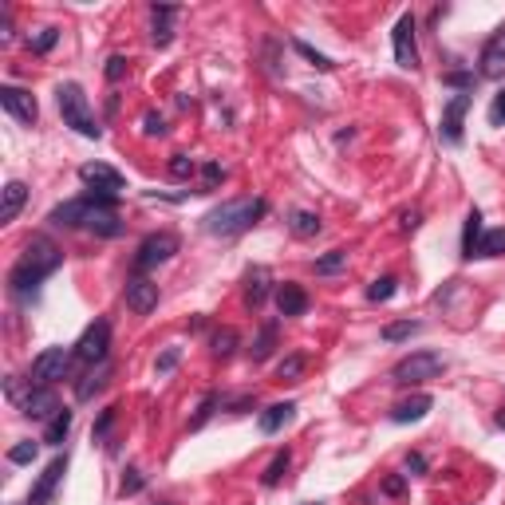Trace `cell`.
I'll return each mask as SVG.
<instances>
[{
  "label": "cell",
  "mask_w": 505,
  "mask_h": 505,
  "mask_svg": "<svg viewBox=\"0 0 505 505\" xmlns=\"http://www.w3.org/2000/svg\"><path fill=\"white\" fill-rule=\"evenodd\" d=\"M60 265H63V249L51 237H32L24 245V257L16 260L13 272H8V292L16 300H36L40 284L48 281Z\"/></svg>",
  "instance_id": "obj_1"
},
{
  "label": "cell",
  "mask_w": 505,
  "mask_h": 505,
  "mask_svg": "<svg viewBox=\"0 0 505 505\" xmlns=\"http://www.w3.org/2000/svg\"><path fill=\"white\" fill-rule=\"evenodd\" d=\"M265 213H269V201L265 197H229V201H222L217 210H210L201 217V229L213 237H241Z\"/></svg>",
  "instance_id": "obj_2"
},
{
  "label": "cell",
  "mask_w": 505,
  "mask_h": 505,
  "mask_svg": "<svg viewBox=\"0 0 505 505\" xmlns=\"http://www.w3.org/2000/svg\"><path fill=\"white\" fill-rule=\"evenodd\" d=\"M56 103H60L63 126H72L75 135H83V138H103V126L95 123V115L87 107V95L79 83H60L56 87Z\"/></svg>",
  "instance_id": "obj_3"
},
{
  "label": "cell",
  "mask_w": 505,
  "mask_h": 505,
  "mask_svg": "<svg viewBox=\"0 0 505 505\" xmlns=\"http://www.w3.org/2000/svg\"><path fill=\"white\" fill-rule=\"evenodd\" d=\"M442 371H446V359L438 351H411V356H403L391 367V383H399V387H419V383L438 379Z\"/></svg>",
  "instance_id": "obj_4"
},
{
  "label": "cell",
  "mask_w": 505,
  "mask_h": 505,
  "mask_svg": "<svg viewBox=\"0 0 505 505\" xmlns=\"http://www.w3.org/2000/svg\"><path fill=\"white\" fill-rule=\"evenodd\" d=\"M72 363H75V351H67V347H44V351L32 359L28 383H32V387H56L60 379L72 375Z\"/></svg>",
  "instance_id": "obj_5"
},
{
  "label": "cell",
  "mask_w": 505,
  "mask_h": 505,
  "mask_svg": "<svg viewBox=\"0 0 505 505\" xmlns=\"http://www.w3.org/2000/svg\"><path fill=\"white\" fill-rule=\"evenodd\" d=\"M182 249V241H178V233H170V229H162V233H150L142 245H138L135 260H131V269L138 272V276H147L150 269H158V265H166V260L174 257Z\"/></svg>",
  "instance_id": "obj_6"
},
{
  "label": "cell",
  "mask_w": 505,
  "mask_h": 505,
  "mask_svg": "<svg viewBox=\"0 0 505 505\" xmlns=\"http://www.w3.org/2000/svg\"><path fill=\"white\" fill-rule=\"evenodd\" d=\"M72 351H75V359H79L83 367H103L107 356H111V324L95 320L83 336H79V344H75Z\"/></svg>",
  "instance_id": "obj_7"
},
{
  "label": "cell",
  "mask_w": 505,
  "mask_h": 505,
  "mask_svg": "<svg viewBox=\"0 0 505 505\" xmlns=\"http://www.w3.org/2000/svg\"><path fill=\"white\" fill-rule=\"evenodd\" d=\"M79 182L91 185L95 197H119L126 178L115 170V166H107V162H83V166H79Z\"/></svg>",
  "instance_id": "obj_8"
},
{
  "label": "cell",
  "mask_w": 505,
  "mask_h": 505,
  "mask_svg": "<svg viewBox=\"0 0 505 505\" xmlns=\"http://www.w3.org/2000/svg\"><path fill=\"white\" fill-rule=\"evenodd\" d=\"M470 103H474V95H450L442 103V119H438V138H442L446 147H462V119H466Z\"/></svg>",
  "instance_id": "obj_9"
},
{
  "label": "cell",
  "mask_w": 505,
  "mask_h": 505,
  "mask_svg": "<svg viewBox=\"0 0 505 505\" xmlns=\"http://www.w3.org/2000/svg\"><path fill=\"white\" fill-rule=\"evenodd\" d=\"M391 44H395V63L403 72H419V44H415V16L403 13L399 24L391 32Z\"/></svg>",
  "instance_id": "obj_10"
},
{
  "label": "cell",
  "mask_w": 505,
  "mask_h": 505,
  "mask_svg": "<svg viewBox=\"0 0 505 505\" xmlns=\"http://www.w3.org/2000/svg\"><path fill=\"white\" fill-rule=\"evenodd\" d=\"M60 411L63 407H60V399H56V391H51V387H32V383H28V395L20 399V415H24V419L51 422Z\"/></svg>",
  "instance_id": "obj_11"
},
{
  "label": "cell",
  "mask_w": 505,
  "mask_h": 505,
  "mask_svg": "<svg viewBox=\"0 0 505 505\" xmlns=\"http://www.w3.org/2000/svg\"><path fill=\"white\" fill-rule=\"evenodd\" d=\"M123 296H126V308L135 312V316H147V312L158 308V284L150 281V276H138V272H131V276H126Z\"/></svg>",
  "instance_id": "obj_12"
},
{
  "label": "cell",
  "mask_w": 505,
  "mask_h": 505,
  "mask_svg": "<svg viewBox=\"0 0 505 505\" xmlns=\"http://www.w3.org/2000/svg\"><path fill=\"white\" fill-rule=\"evenodd\" d=\"M478 79H505V24L478 51Z\"/></svg>",
  "instance_id": "obj_13"
},
{
  "label": "cell",
  "mask_w": 505,
  "mask_h": 505,
  "mask_svg": "<svg viewBox=\"0 0 505 505\" xmlns=\"http://www.w3.org/2000/svg\"><path fill=\"white\" fill-rule=\"evenodd\" d=\"M0 107L13 115V119H20V123H36L40 119V107H36V95L32 91H24V87H13V83H4L0 87Z\"/></svg>",
  "instance_id": "obj_14"
},
{
  "label": "cell",
  "mask_w": 505,
  "mask_h": 505,
  "mask_svg": "<svg viewBox=\"0 0 505 505\" xmlns=\"http://www.w3.org/2000/svg\"><path fill=\"white\" fill-rule=\"evenodd\" d=\"M63 474H67V454H60L56 462H48V470L40 474V481L32 486V493H28V505H48L51 493H56V486L63 481Z\"/></svg>",
  "instance_id": "obj_15"
},
{
  "label": "cell",
  "mask_w": 505,
  "mask_h": 505,
  "mask_svg": "<svg viewBox=\"0 0 505 505\" xmlns=\"http://www.w3.org/2000/svg\"><path fill=\"white\" fill-rule=\"evenodd\" d=\"M269 296H276V288H272V272L265 269V265H253V269L245 272V308L257 312Z\"/></svg>",
  "instance_id": "obj_16"
},
{
  "label": "cell",
  "mask_w": 505,
  "mask_h": 505,
  "mask_svg": "<svg viewBox=\"0 0 505 505\" xmlns=\"http://www.w3.org/2000/svg\"><path fill=\"white\" fill-rule=\"evenodd\" d=\"M276 312H281V316H304V312H308V292H304L296 281L276 284Z\"/></svg>",
  "instance_id": "obj_17"
},
{
  "label": "cell",
  "mask_w": 505,
  "mask_h": 505,
  "mask_svg": "<svg viewBox=\"0 0 505 505\" xmlns=\"http://www.w3.org/2000/svg\"><path fill=\"white\" fill-rule=\"evenodd\" d=\"M434 407L431 395H411L407 403H399V407L391 411V422H399V427H407V422H419L427 419V411Z\"/></svg>",
  "instance_id": "obj_18"
},
{
  "label": "cell",
  "mask_w": 505,
  "mask_h": 505,
  "mask_svg": "<svg viewBox=\"0 0 505 505\" xmlns=\"http://www.w3.org/2000/svg\"><path fill=\"white\" fill-rule=\"evenodd\" d=\"M292 415H296V403H272V407H265V411L257 415L260 434H276L284 422H292Z\"/></svg>",
  "instance_id": "obj_19"
},
{
  "label": "cell",
  "mask_w": 505,
  "mask_h": 505,
  "mask_svg": "<svg viewBox=\"0 0 505 505\" xmlns=\"http://www.w3.org/2000/svg\"><path fill=\"white\" fill-rule=\"evenodd\" d=\"M24 201H28V185L24 182H8V185H4V201H0V225L16 222V213L24 210Z\"/></svg>",
  "instance_id": "obj_20"
},
{
  "label": "cell",
  "mask_w": 505,
  "mask_h": 505,
  "mask_svg": "<svg viewBox=\"0 0 505 505\" xmlns=\"http://www.w3.org/2000/svg\"><path fill=\"white\" fill-rule=\"evenodd\" d=\"M276 332H281V324H276V320H265V324H260L257 340H253V347H249L253 363H265V359L276 351Z\"/></svg>",
  "instance_id": "obj_21"
},
{
  "label": "cell",
  "mask_w": 505,
  "mask_h": 505,
  "mask_svg": "<svg viewBox=\"0 0 505 505\" xmlns=\"http://www.w3.org/2000/svg\"><path fill=\"white\" fill-rule=\"evenodd\" d=\"M481 233H486V225H481V213H478V210H470V213H466V229H462V260H474V257H478Z\"/></svg>",
  "instance_id": "obj_22"
},
{
  "label": "cell",
  "mask_w": 505,
  "mask_h": 505,
  "mask_svg": "<svg viewBox=\"0 0 505 505\" xmlns=\"http://www.w3.org/2000/svg\"><path fill=\"white\" fill-rule=\"evenodd\" d=\"M288 466H292V450L284 446V450H276V454H272V462H269V466H265V474H260V486H265V490H272V486H281V481H284V474H288Z\"/></svg>",
  "instance_id": "obj_23"
},
{
  "label": "cell",
  "mask_w": 505,
  "mask_h": 505,
  "mask_svg": "<svg viewBox=\"0 0 505 505\" xmlns=\"http://www.w3.org/2000/svg\"><path fill=\"white\" fill-rule=\"evenodd\" d=\"M288 229H292L296 237H304V241H308V237L320 233L324 225H320V217H316L312 210H292V213H288Z\"/></svg>",
  "instance_id": "obj_24"
},
{
  "label": "cell",
  "mask_w": 505,
  "mask_h": 505,
  "mask_svg": "<svg viewBox=\"0 0 505 505\" xmlns=\"http://www.w3.org/2000/svg\"><path fill=\"white\" fill-rule=\"evenodd\" d=\"M107 375H111V367L103 363V367H99V371H91L87 379H79V383H75V399H79V403H87V399H95V395L103 391V387H107Z\"/></svg>",
  "instance_id": "obj_25"
},
{
  "label": "cell",
  "mask_w": 505,
  "mask_h": 505,
  "mask_svg": "<svg viewBox=\"0 0 505 505\" xmlns=\"http://www.w3.org/2000/svg\"><path fill=\"white\" fill-rule=\"evenodd\" d=\"M422 324L419 320H395V324H383L379 340L383 344H403V340H411V336H419Z\"/></svg>",
  "instance_id": "obj_26"
},
{
  "label": "cell",
  "mask_w": 505,
  "mask_h": 505,
  "mask_svg": "<svg viewBox=\"0 0 505 505\" xmlns=\"http://www.w3.org/2000/svg\"><path fill=\"white\" fill-rule=\"evenodd\" d=\"M237 344H241V340H237L233 328H222V332H213V340H210V356L213 359H229L237 351Z\"/></svg>",
  "instance_id": "obj_27"
},
{
  "label": "cell",
  "mask_w": 505,
  "mask_h": 505,
  "mask_svg": "<svg viewBox=\"0 0 505 505\" xmlns=\"http://www.w3.org/2000/svg\"><path fill=\"white\" fill-rule=\"evenodd\" d=\"M292 51H296V56H304V60H308L312 67H316V72H332V67H336V63L328 60L324 51H316V48L308 44V40H300V36H292Z\"/></svg>",
  "instance_id": "obj_28"
},
{
  "label": "cell",
  "mask_w": 505,
  "mask_h": 505,
  "mask_svg": "<svg viewBox=\"0 0 505 505\" xmlns=\"http://www.w3.org/2000/svg\"><path fill=\"white\" fill-rule=\"evenodd\" d=\"M67 431H72V411L63 407L60 415H56V419L48 422V431H44V442H48V446H63Z\"/></svg>",
  "instance_id": "obj_29"
},
{
  "label": "cell",
  "mask_w": 505,
  "mask_h": 505,
  "mask_svg": "<svg viewBox=\"0 0 505 505\" xmlns=\"http://www.w3.org/2000/svg\"><path fill=\"white\" fill-rule=\"evenodd\" d=\"M478 257H505V225H497V229H486V233H481Z\"/></svg>",
  "instance_id": "obj_30"
},
{
  "label": "cell",
  "mask_w": 505,
  "mask_h": 505,
  "mask_svg": "<svg viewBox=\"0 0 505 505\" xmlns=\"http://www.w3.org/2000/svg\"><path fill=\"white\" fill-rule=\"evenodd\" d=\"M344 265H347V249H328L324 257H316L312 269H316V276H332V272H340Z\"/></svg>",
  "instance_id": "obj_31"
},
{
  "label": "cell",
  "mask_w": 505,
  "mask_h": 505,
  "mask_svg": "<svg viewBox=\"0 0 505 505\" xmlns=\"http://www.w3.org/2000/svg\"><path fill=\"white\" fill-rule=\"evenodd\" d=\"M217 407H222V395L210 391L206 399H201V403H197V415L190 419V431H201V427H206V422H210L213 415H217Z\"/></svg>",
  "instance_id": "obj_32"
},
{
  "label": "cell",
  "mask_w": 505,
  "mask_h": 505,
  "mask_svg": "<svg viewBox=\"0 0 505 505\" xmlns=\"http://www.w3.org/2000/svg\"><path fill=\"white\" fill-rule=\"evenodd\" d=\"M56 40H60V28H40V32L28 36V51H32V56H48V51L56 48Z\"/></svg>",
  "instance_id": "obj_33"
},
{
  "label": "cell",
  "mask_w": 505,
  "mask_h": 505,
  "mask_svg": "<svg viewBox=\"0 0 505 505\" xmlns=\"http://www.w3.org/2000/svg\"><path fill=\"white\" fill-rule=\"evenodd\" d=\"M225 182V170H222V162H201V185H197V194H213L217 185Z\"/></svg>",
  "instance_id": "obj_34"
},
{
  "label": "cell",
  "mask_w": 505,
  "mask_h": 505,
  "mask_svg": "<svg viewBox=\"0 0 505 505\" xmlns=\"http://www.w3.org/2000/svg\"><path fill=\"white\" fill-rule=\"evenodd\" d=\"M304 367H308L304 351H292V356H284L281 363H276V379H300V375H304Z\"/></svg>",
  "instance_id": "obj_35"
},
{
  "label": "cell",
  "mask_w": 505,
  "mask_h": 505,
  "mask_svg": "<svg viewBox=\"0 0 505 505\" xmlns=\"http://www.w3.org/2000/svg\"><path fill=\"white\" fill-rule=\"evenodd\" d=\"M395 292H399V281H395V276H379V281H371L367 300H371V304H387Z\"/></svg>",
  "instance_id": "obj_36"
},
{
  "label": "cell",
  "mask_w": 505,
  "mask_h": 505,
  "mask_svg": "<svg viewBox=\"0 0 505 505\" xmlns=\"http://www.w3.org/2000/svg\"><path fill=\"white\" fill-rule=\"evenodd\" d=\"M442 83L454 87L458 95H474V87H478V72H446Z\"/></svg>",
  "instance_id": "obj_37"
},
{
  "label": "cell",
  "mask_w": 505,
  "mask_h": 505,
  "mask_svg": "<svg viewBox=\"0 0 505 505\" xmlns=\"http://www.w3.org/2000/svg\"><path fill=\"white\" fill-rule=\"evenodd\" d=\"M197 170H201V162L190 158V154H174V158H170V174L178 178V182H190Z\"/></svg>",
  "instance_id": "obj_38"
},
{
  "label": "cell",
  "mask_w": 505,
  "mask_h": 505,
  "mask_svg": "<svg viewBox=\"0 0 505 505\" xmlns=\"http://www.w3.org/2000/svg\"><path fill=\"white\" fill-rule=\"evenodd\" d=\"M111 427H115V407H103L99 411V419H95V427H91V442H107Z\"/></svg>",
  "instance_id": "obj_39"
},
{
  "label": "cell",
  "mask_w": 505,
  "mask_h": 505,
  "mask_svg": "<svg viewBox=\"0 0 505 505\" xmlns=\"http://www.w3.org/2000/svg\"><path fill=\"white\" fill-rule=\"evenodd\" d=\"M147 490V478H142V470L138 466H131L123 474V486H119V493H123V497H135V493H142Z\"/></svg>",
  "instance_id": "obj_40"
},
{
  "label": "cell",
  "mask_w": 505,
  "mask_h": 505,
  "mask_svg": "<svg viewBox=\"0 0 505 505\" xmlns=\"http://www.w3.org/2000/svg\"><path fill=\"white\" fill-rule=\"evenodd\" d=\"M36 454H40L36 442H16L13 450H8V462H13V466H28V462H36Z\"/></svg>",
  "instance_id": "obj_41"
},
{
  "label": "cell",
  "mask_w": 505,
  "mask_h": 505,
  "mask_svg": "<svg viewBox=\"0 0 505 505\" xmlns=\"http://www.w3.org/2000/svg\"><path fill=\"white\" fill-rule=\"evenodd\" d=\"M178 363H182V347H166V351L154 359V375H170Z\"/></svg>",
  "instance_id": "obj_42"
},
{
  "label": "cell",
  "mask_w": 505,
  "mask_h": 505,
  "mask_svg": "<svg viewBox=\"0 0 505 505\" xmlns=\"http://www.w3.org/2000/svg\"><path fill=\"white\" fill-rule=\"evenodd\" d=\"M142 135H147V138H162V135H166V119H162L158 111H147V115H142Z\"/></svg>",
  "instance_id": "obj_43"
},
{
  "label": "cell",
  "mask_w": 505,
  "mask_h": 505,
  "mask_svg": "<svg viewBox=\"0 0 505 505\" xmlns=\"http://www.w3.org/2000/svg\"><path fill=\"white\" fill-rule=\"evenodd\" d=\"M103 75H107V83H123V75H126V56H111V60H107V67H103Z\"/></svg>",
  "instance_id": "obj_44"
},
{
  "label": "cell",
  "mask_w": 505,
  "mask_h": 505,
  "mask_svg": "<svg viewBox=\"0 0 505 505\" xmlns=\"http://www.w3.org/2000/svg\"><path fill=\"white\" fill-rule=\"evenodd\" d=\"M379 490L387 493V497H403V493H407V478H403V474H387Z\"/></svg>",
  "instance_id": "obj_45"
},
{
  "label": "cell",
  "mask_w": 505,
  "mask_h": 505,
  "mask_svg": "<svg viewBox=\"0 0 505 505\" xmlns=\"http://www.w3.org/2000/svg\"><path fill=\"white\" fill-rule=\"evenodd\" d=\"M490 126H505V87L493 95V103H490Z\"/></svg>",
  "instance_id": "obj_46"
},
{
  "label": "cell",
  "mask_w": 505,
  "mask_h": 505,
  "mask_svg": "<svg viewBox=\"0 0 505 505\" xmlns=\"http://www.w3.org/2000/svg\"><path fill=\"white\" fill-rule=\"evenodd\" d=\"M170 40H174L170 20H154V44H158V48H170Z\"/></svg>",
  "instance_id": "obj_47"
},
{
  "label": "cell",
  "mask_w": 505,
  "mask_h": 505,
  "mask_svg": "<svg viewBox=\"0 0 505 505\" xmlns=\"http://www.w3.org/2000/svg\"><path fill=\"white\" fill-rule=\"evenodd\" d=\"M407 474H415V478L427 474V458H422L419 450H411V454H407Z\"/></svg>",
  "instance_id": "obj_48"
},
{
  "label": "cell",
  "mask_w": 505,
  "mask_h": 505,
  "mask_svg": "<svg viewBox=\"0 0 505 505\" xmlns=\"http://www.w3.org/2000/svg\"><path fill=\"white\" fill-rule=\"evenodd\" d=\"M253 407H257V399H253V395H241V399L229 403V415H249Z\"/></svg>",
  "instance_id": "obj_49"
},
{
  "label": "cell",
  "mask_w": 505,
  "mask_h": 505,
  "mask_svg": "<svg viewBox=\"0 0 505 505\" xmlns=\"http://www.w3.org/2000/svg\"><path fill=\"white\" fill-rule=\"evenodd\" d=\"M419 225H422V213L419 210H411V213H403V217H399V229H403V233H415Z\"/></svg>",
  "instance_id": "obj_50"
},
{
  "label": "cell",
  "mask_w": 505,
  "mask_h": 505,
  "mask_svg": "<svg viewBox=\"0 0 505 505\" xmlns=\"http://www.w3.org/2000/svg\"><path fill=\"white\" fill-rule=\"evenodd\" d=\"M150 16H154V20H174L178 8H174V4H150Z\"/></svg>",
  "instance_id": "obj_51"
},
{
  "label": "cell",
  "mask_w": 505,
  "mask_h": 505,
  "mask_svg": "<svg viewBox=\"0 0 505 505\" xmlns=\"http://www.w3.org/2000/svg\"><path fill=\"white\" fill-rule=\"evenodd\" d=\"M265 56H269V75H281V63H276V40H265Z\"/></svg>",
  "instance_id": "obj_52"
},
{
  "label": "cell",
  "mask_w": 505,
  "mask_h": 505,
  "mask_svg": "<svg viewBox=\"0 0 505 505\" xmlns=\"http://www.w3.org/2000/svg\"><path fill=\"white\" fill-rule=\"evenodd\" d=\"M493 422H497V427H502V431H505V407L497 411V415H493Z\"/></svg>",
  "instance_id": "obj_53"
},
{
  "label": "cell",
  "mask_w": 505,
  "mask_h": 505,
  "mask_svg": "<svg viewBox=\"0 0 505 505\" xmlns=\"http://www.w3.org/2000/svg\"><path fill=\"white\" fill-rule=\"evenodd\" d=\"M158 505H174V502H158Z\"/></svg>",
  "instance_id": "obj_54"
}]
</instances>
